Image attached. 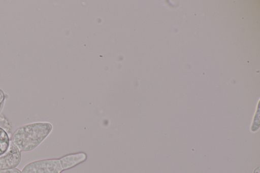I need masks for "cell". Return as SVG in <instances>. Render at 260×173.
Instances as JSON below:
<instances>
[{
	"label": "cell",
	"instance_id": "obj_1",
	"mask_svg": "<svg viewBox=\"0 0 260 173\" xmlns=\"http://www.w3.org/2000/svg\"><path fill=\"white\" fill-rule=\"evenodd\" d=\"M52 128V125L47 122L24 124L14 131L10 141L20 151H31L46 139Z\"/></svg>",
	"mask_w": 260,
	"mask_h": 173
},
{
	"label": "cell",
	"instance_id": "obj_2",
	"mask_svg": "<svg viewBox=\"0 0 260 173\" xmlns=\"http://www.w3.org/2000/svg\"><path fill=\"white\" fill-rule=\"evenodd\" d=\"M63 170L59 159H48L28 163L22 173H60Z\"/></svg>",
	"mask_w": 260,
	"mask_h": 173
},
{
	"label": "cell",
	"instance_id": "obj_3",
	"mask_svg": "<svg viewBox=\"0 0 260 173\" xmlns=\"http://www.w3.org/2000/svg\"><path fill=\"white\" fill-rule=\"evenodd\" d=\"M21 160V151L10 141L7 152L0 156V169L14 168Z\"/></svg>",
	"mask_w": 260,
	"mask_h": 173
},
{
	"label": "cell",
	"instance_id": "obj_4",
	"mask_svg": "<svg viewBox=\"0 0 260 173\" xmlns=\"http://www.w3.org/2000/svg\"><path fill=\"white\" fill-rule=\"evenodd\" d=\"M86 158L87 156L85 153L80 152L64 156L59 158V160L63 169L64 170L85 161Z\"/></svg>",
	"mask_w": 260,
	"mask_h": 173
},
{
	"label": "cell",
	"instance_id": "obj_5",
	"mask_svg": "<svg viewBox=\"0 0 260 173\" xmlns=\"http://www.w3.org/2000/svg\"><path fill=\"white\" fill-rule=\"evenodd\" d=\"M10 144V139L7 132L0 127V156L8 150Z\"/></svg>",
	"mask_w": 260,
	"mask_h": 173
},
{
	"label": "cell",
	"instance_id": "obj_6",
	"mask_svg": "<svg viewBox=\"0 0 260 173\" xmlns=\"http://www.w3.org/2000/svg\"><path fill=\"white\" fill-rule=\"evenodd\" d=\"M0 173H22L21 171L16 168L0 169Z\"/></svg>",
	"mask_w": 260,
	"mask_h": 173
},
{
	"label": "cell",
	"instance_id": "obj_7",
	"mask_svg": "<svg viewBox=\"0 0 260 173\" xmlns=\"http://www.w3.org/2000/svg\"><path fill=\"white\" fill-rule=\"evenodd\" d=\"M5 95L4 91L0 89V110L2 107V106L3 103V102L5 100Z\"/></svg>",
	"mask_w": 260,
	"mask_h": 173
}]
</instances>
